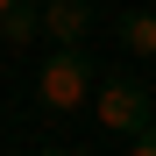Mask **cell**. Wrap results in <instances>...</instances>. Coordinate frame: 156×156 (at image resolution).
Instances as JSON below:
<instances>
[{
    "mask_svg": "<svg viewBox=\"0 0 156 156\" xmlns=\"http://www.w3.org/2000/svg\"><path fill=\"white\" fill-rule=\"evenodd\" d=\"M121 149H128V156H156V121H142L135 135H121Z\"/></svg>",
    "mask_w": 156,
    "mask_h": 156,
    "instance_id": "8992f818",
    "label": "cell"
},
{
    "mask_svg": "<svg viewBox=\"0 0 156 156\" xmlns=\"http://www.w3.org/2000/svg\"><path fill=\"white\" fill-rule=\"evenodd\" d=\"M36 43H43V0H21V7L0 14V57H21Z\"/></svg>",
    "mask_w": 156,
    "mask_h": 156,
    "instance_id": "5b68a950",
    "label": "cell"
},
{
    "mask_svg": "<svg viewBox=\"0 0 156 156\" xmlns=\"http://www.w3.org/2000/svg\"><path fill=\"white\" fill-rule=\"evenodd\" d=\"M7 7H21V0H0V14H7Z\"/></svg>",
    "mask_w": 156,
    "mask_h": 156,
    "instance_id": "52a82bcc",
    "label": "cell"
},
{
    "mask_svg": "<svg viewBox=\"0 0 156 156\" xmlns=\"http://www.w3.org/2000/svg\"><path fill=\"white\" fill-rule=\"evenodd\" d=\"M92 92H99V64H92V50L85 43H57L43 57L36 71V107L50 121H78V114H92Z\"/></svg>",
    "mask_w": 156,
    "mask_h": 156,
    "instance_id": "6da1fadb",
    "label": "cell"
},
{
    "mask_svg": "<svg viewBox=\"0 0 156 156\" xmlns=\"http://www.w3.org/2000/svg\"><path fill=\"white\" fill-rule=\"evenodd\" d=\"M92 121H99V135H135L142 121H156V92L142 85V78H128V71H114V78H99V92H92Z\"/></svg>",
    "mask_w": 156,
    "mask_h": 156,
    "instance_id": "7a4b0ae2",
    "label": "cell"
},
{
    "mask_svg": "<svg viewBox=\"0 0 156 156\" xmlns=\"http://www.w3.org/2000/svg\"><path fill=\"white\" fill-rule=\"evenodd\" d=\"M99 0H43V43H92Z\"/></svg>",
    "mask_w": 156,
    "mask_h": 156,
    "instance_id": "3957f363",
    "label": "cell"
},
{
    "mask_svg": "<svg viewBox=\"0 0 156 156\" xmlns=\"http://www.w3.org/2000/svg\"><path fill=\"white\" fill-rule=\"evenodd\" d=\"M114 43H121V57H135V64L156 57V0H142V7H121V14H114Z\"/></svg>",
    "mask_w": 156,
    "mask_h": 156,
    "instance_id": "277c9868",
    "label": "cell"
}]
</instances>
